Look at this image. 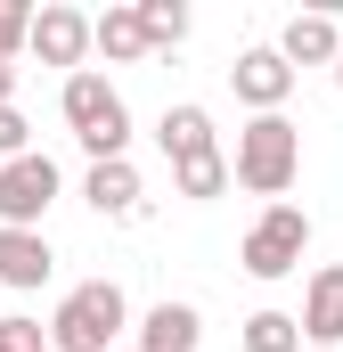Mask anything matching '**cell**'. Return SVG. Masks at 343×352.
<instances>
[{
  "label": "cell",
  "instance_id": "cell-1",
  "mask_svg": "<svg viewBox=\"0 0 343 352\" xmlns=\"http://www.w3.org/2000/svg\"><path fill=\"white\" fill-rule=\"evenodd\" d=\"M156 140H164L172 156V180H180V197L188 205H213L221 188H229V156H221V140H213V115L196 107V98H180V107H164V123H156Z\"/></svg>",
  "mask_w": 343,
  "mask_h": 352
},
{
  "label": "cell",
  "instance_id": "cell-2",
  "mask_svg": "<svg viewBox=\"0 0 343 352\" xmlns=\"http://www.w3.org/2000/svg\"><path fill=\"white\" fill-rule=\"evenodd\" d=\"M58 107H66V123H74V140H82V156H90V164H115V156H131V107H123V90L106 82L98 66L66 74Z\"/></svg>",
  "mask_w": 343,
  "mask_h": 352
},
{
  "label": "cell",
  "instance_id": "cell-3",
  "mask_svg": "<svg viewBox=\"0 0 343 352\" xmlns=\"http://www.w3.org/2000/svg\"><path fill=\"white\" fill-rule=\"evenodd\" d=\"M229 173H237V188H254V197H270V205H286V188L303 180V123H286V115H254V123L237 131Z\"/></svg>",
  "mask_w": 343,
  "mask_h": 352
},
{
  "label": "cell",
  "instance_id": "cell-4",
  "mask_svg": "<svg viewBox=\"0 0 343 352\" xmlns=\"http://www.w3.org/2000/svg\"><path fill=\"white\" fill-rule=\"evenodd\" d=\"M123 328H131L123 287H115V278H82V287H66L58 311H49V352H115Z\"/></svg>",
  "mask_w": 343,
  "mask_h": 352
},
{
  "label": "cell",
  "instance_id": "cell-5",
  "mask_svg": "<svg viewBox=\"0 0 343 352\" xmlns=\"http://www.w3.org/2000/svg\"><path fill=\"white\" fill-rule=\"evenodd\" d=\"M303 254H311V213L303 205H261V221L237 246L246 278H286V270H303Z\"/></svg>",
  "mask_w": 343,
  "mask_h": 352
},
{
  "label": "cell",
  "instance_id": "cell-6",
  "mask_svg": "<svg viewBox=\"0 0 343 352\" xmlns=\"http://www.w3.org/2000/svg\"><path fill=\"white\" fill-rule=\"evenodd\" d=\"M58 164L33 148V156H16V164H0V230H41V213L58 205Z\"/></svg>",
  "mask_w": 343,
  "mask_h": 352
},
{
  "label": "cell",
  "instance_id": "cell-7",
  "mask_svg": "<svg viewBox=\"0 0 343 352\" xmlns=\"http://www.w3.org/2000/svg\"><path fill=\"white\" fill-rule=\"evenodd\" d=\"M229 90H237L254 115H286V98H294V66H286V50H278V41H261V50H237V66H229Z\"/></svg>",
  "mask_w": 343,
  "mask_h": 352
},
{
  "label": "cell",
  "instance_id": "cell-8",
  "mask_svg": "<svg viewBox=\"0 0 343 352\" xmlns=\"http://www.w3.org/2000/svg\"><path fill=\"white\" fill-rule=\"evenodd\" d=\"M98 50V16H82V8H33V58L41 66H74L82 74V58Z\"/></svg>",
  "mask_w": 343,
  "mask_h": 352
},
{
  "label": "cell",
  "instance_id": "cell-9",
  "mask_svg": "<svg viewBox=\"0 0 343 352\" xmlns=\"http://www.w3.org/2000/svg\"><path fill=\"white\" fill-rule=\"evenodd\" d=\"M82 197H90L98 221H139V213H147V188H139V164H131V156L90 164V173H82Z\"/></svg>",
  "mask_w": 343,
  "mask_h": 352
},
{
  "label": "cell",
  "instance_id": "cell-10",
  "mask_svg": "<svg viewBox=\"0 0 343 352\" xmlns=\"http://www.w3.org/2000/svg\"><path fill=\"white\" fill-rule=\"evenodd\" d=\"M303 344H343V263L311 270V295H303Z\"/></svg>",
  "mask_w": 343,
  "mask_h": 352
},
{
  "label": "cell",
  "instance_id": "cell-11",
  "mask_svg": "<svg viewBox=\"0 0 343 352\" xmlns=\"http://www.w3.org/2000/svg\"><path fill=\"white\" fill-rule=\"evenodd\" d=\"M204 344V320H196V303H156L139 328H131V352H196Z\"/></svg>",
  "mask_w": 343,
  "mask_h": 352
},
{
  "label": "cell",
  "instance_id": "cell-12",
  "mask_svg": "<svg viewBox=\"0 0 343 352\" xmlns=\"http://www.w3.org/2000/svg\"><path fill=\"white\" fill-rule=\"evenodd\" d=\"M278 50H286V66L303 74V66H343V33L327 8H311V16H286V33H278Z\"/></svg>",
  "mask_w": 343,
  "mask_h": 352
},
{
  "label": "cell",
  "instance_id": "cell-13",
  "mask_svg": "<svg viewBox=\"0 0 343 352\" xmlns=\"http://www.w3.org/2000/svg\"><path fill=\"white\" fill-rule=\"evenodd\" d=\"M49 270H58V254H49V238H41V230H0V287H16V295H25V287H41Z\"/></svg>",
  "mask_w": 343,
  "mask_h": 352
},
{
  "label": "cell",
  "instance_id": "cell-14",
  "mask_svg": "<svg viewBox=\"0 0 343 352\" xmlns=\"http://www.w3.org/2000/svg\"><path fill=\"white\" fill-rule=\"evenodd\" d=\"M98 50H106L115 66H139V58H147L156 41H147V25H139V8H106V16H98Z\"/></svg>",
  "mask_w": 343,
  "mask_h": 352
},
{
  "label": "cell",
  "instance_id": "cell-15",
  "mask_svg": "<svg viewBox=\"0 0 343 352\" xmlns=\"http://www.w3.org/2000/svg\"><path fill=\"white\" fill-rule=\"evenodd\" d=\"M246 352H303V311H254L246 320Z\"/></svg>",
  "mask_w": 343,
  "mask_h": 352
},
{
  "label": "cell",
  "instance_id": "cell-16",
  "mask_svg": "<svg viewBox=\"0 0 343 352\" xmlns=\"http://www.w3.org/2000/svg\"><path fill=\"white\" fill-rule=\"evenodd\" d=\"M139 25H147L156 50H180V41H188V8H180V0H139Z\"/></svg>",
  "mask_w": 343,
  "mask_h": 352
},
{
  "label": "cell",
  "instance_id": "cell-17",
  "mask_svg": "<svg viewBox=\"0 0 343 352\" xmlns=\"http://www.w3.org/2000/svg\"><path fill=\"white\" fill-rule=\"evenodd\" d=\"M16 50H33V8L0 0V66H16Z\"/></svg>",
  "mask_w": 343,
  "mask_h": 352
},
{
  "label": "cell",
  "instance_id": "cell-18",
  "mask_svg": "<svg viewBox=\"0 0 343 352\" xmlns=\"http://www.w3.org/2000/svg\"><path fill=\"white\" fill-rule=\"evenodd\" d=\"M0 352H49V328H41V320H16V311H8V320H0Z\"/></svg>",
  "mask_w": 343,
  "mask_h": 352
},
{
  "label": "cell",
  "instance_id": "cell-19",
  "mask_svg": "<svg viewBox=\"0 0 343 352\" xmlns=\"http://www.w3.org/2000/svg\"><path fill=\"white\" fill-rule=\"evenodd\" d=\"M16 156H33V123L16 107H0V164H16Z\"/></svg>",
  "mask_w": 343,
  "mask_h": 352
},
{
  "label": "cell",
  "instance_id": "cell-20",
  "mask_svg": "<svg viewBox=\"0 0 343 352\" xmlns=\"http://www.w3.org/2000/svg\"><path fill=\"white\" fill-rule=\"evenodd\" d=\"M0 107H16V66H0Z\"/></svg>",
  "mask_w": 343,
  "mask_h": 352
},
{
  "label": "cell",
  "instance_id": "cell-21",
  "mask_svg": "<svg viewBox=\"0 0 343 352\" xmlns=\"http://www.w3.org/2000/svg\"><path fill=\"white\" fill-rule=\"evenodd\" d=\"M303 352H327V344H303Z\"/></svg>",
  "mask_w": 343,
  "mask_h": 352
},
{
  "label": "cell",
  "instance_id": "cell-22",
  "mask_svg": "<svg viewBox=\"0 0 343 352\" xmlns=\"http://www.w3.org/2000/svg\"><path fill=\"white\" fill-rule=\"evenodd\" d=\"M335 90H343V66H335Z\"/></svg>",
  "mask_w": 343,
  "mask_h": 352
}]
</instances>
